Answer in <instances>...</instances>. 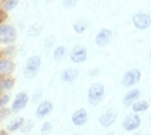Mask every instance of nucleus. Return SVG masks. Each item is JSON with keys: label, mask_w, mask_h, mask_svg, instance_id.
<instances>
[{"label": "nucleus", "mask_w": 151, "mask_h": 135, "mask_svg": "<svg viewBox=\"0 0 151 135\" xmlns=\"http://www.w3.org/2000/svg\"><path fill=\"white\" fill-rule=\"evenodd\" d=\"M105 98V86L101 82H94L89 86L88 90V102L92 106H97Z\"/></svg>", "instance_id": "1"}, {"label": "nucleus", "mask_w": 151, "mask_h": 135, "mask_svg": "<svg viewBox=\"0 0 151 135\" xmlns=\"http://www.w3.org/2000/svg\"><path fill=\"white\" fill-rule=\"evenodd\" d=\"M40 66H42V59H40L39 55H32L27 59L25 68H23V75L26 79H34L37 75V72L40 70Z\"/></svg>", "instance_id": "2"}, {"label": "nucleus", "mask_w": 151, "mask_h": 135, "mask_svg": "<svg viewBox=\"0 0 151 135\" xmlns=\"http://www.w3.org/2000/svg\"><path fill=\"white\" fill-rule=\"evenodd\" d=\"M17 39V31L12 25L8 23H3L0 25V43L9 45L13 44Z\"/></svg>", "instance_id": "3"}, {"label": "nucleus", "mask_w": 151, "mask_h": 135, "mask_svg": "<svg viewBox=\"0 0 151 135\" xmlns=\"http://www.w3.org/2000/svg\"><path fill=\"white\" fill-rule=\"evenodd\" d=\"M141 80V71L139 70H130L125 72L122 77V85L125 88H130V86L136 85L137 82Z\"/></svg>", "instance_id": "4"}, {"label": "nucleus", "mask_w": 151, "mask_h": 135, "mask_svg": "<svg viewBox=\"0 0 151 135\" xmlns=\"http://www.w3.org/2000/svg\"><path fill=\"white\" fill-rule=\"evenodd\" d=\"M27 103H29V94H27L26 91H19L18 94L16 95L14 100H13L11 111L14 113L19 112V111H22L27 106Z\"/></svg>", "instance_id": "5"}, {"label": "nucleus", "mask_w": 151, "mask_h": 135, "mask_svg": "<svg viewBox=\"0 0 151 135\" xmlns=\"http://www.w3.org/2000/svg\"><path fill=\"white\" fill-rule=\"evenodd\" d=\"M141 126V119L137 113H129L123 120V127L127 131H134Z\"/></svg>", "instance_id": "6"}, {"label": "nucleus", "mask_w": 151, "mask_h": 135, "mask_svg": "<svg viewBox=\"0 0 151 135\" xmlns=\"http://www.w3.org/2000/svg\"><path fill=\"white\" fill-rule=\"evenodd\" d=\"M133 25L139 30H146L151 25V16L147 13H137L133 16Z\"/></svg>", "instance_id": "7"}, {"label": "nucleus", "mask_w": 151, "mask_h": 135, "mask_svg": "<svg viewBox=\"0 0 151 135\" xmlns=\"http://www.w3.org/2000/svg\"><path fill=\"white\" fill-rule=\"evenodd\" d=\"M16 68L14 62L9 58H0V77L11 76Z\"/></svg>", "instance_id": "8"}, {"label": "nucleus", "mask_w": 151, "mask_h": 135, "mask_svg": "<svg viewBox=\"0 0 151 135\" xmlns=\"http://www.w3.org/2000/svg\"><path fill=\"white\" fill-rule=\"evenodd\" d=\"M116 112L114 109H106L104 113H102L101 116H99V125H101L102 127H109V126H111L112 124L116 121Z\"/></svg>", "instance_id": "9"}, {"label": "nucleus", "mask_w": 151, "mask_h": 135, "mask_svg": "<svg viewBox=\"0 0 151 135\" xmlns=\"http://www.w3.org/2000/svg\"><path fill=\"white\" fill-rule=\"evenodd\" d=\"M87 49H85L84 46H80V45H78V46H75L73 51H71V61L74 62V63H84L85 61H87Z\"/></svg>", "instance_id": "10"}, {"label": "nucleus", "mask_w": 151, "mask_h": 135, "mask_svg": "<svg viewBox=\"0 0 151 135\" xmlns=\"http://www.w3.org/2000/svg\"><path fill=\"white\" fill-rule=\"evenodd\" d=\"M52 109H53V104L50 100H42V102L39 103V106H37L35 115L37 119H43V117L49 115V113L52 112Z\"/></svg>", "instance_id": "11"}, {"label": "nucleus", "mask_w": 151, "mask_h": 135, "mask_svg": "<svg viewBox=\"0 0 151 135\" xmlns=\"http://www.w3.org/2000/svg\"><path fill=\"white\" fill-rule=\"evenodd\" d=\"M71 121H73V124L75 126H83L87 124L88 121V113L87 111H85L84 108H80L78 111H75L73 117H71Z\"/></svg>", "instance_id": "12"}, {"label": "nucleus", "mask_w": 151, "mask_h": 135, "mask_svg": "<svg viewBox=\"0 0 151 135\" xmlns=\"http://www.w3.org/2000/svg\"><path fill=\"white\" fill-rule=\"evenodd\" d=\"M111 36H112V34H111V31H110L109 29H102L97 34V36H96V44H97L98 46L104 48L110 43Z\"/></svg>", "instance_id": "13"}, {"label": "nucleus", "mask_w": 151, "mask_h": 135, "mask_svg": "<svg viewBox=\"0 0 151 135\" xmlns=\"http://www.w3.org/2000/svg\"><path fill=\"white\" fill-rule=\"evenodd\" d=\"M139 90L138 89H130L128 93L124 95V99H123V104H124L125 107H130L133 104L134 102H137V100L139 99Z\"/></svg>", "instance_id": "14"}, {"label": "nucleus", "mask_w": 151, "mask_h": 135, "mask_svg": "<svg viewBox=\"0 0 151 135\" xmlns=\"http://www.w3.org/2000/svg\"><path fill=\"white\" fill-rule=\"evenodd\" d=\"M16 80L11 76H5V77H0V94L1 93H6L9 90L14 88Z\"/></svg>", "instance_id": "15"}, {"label": "nucleus", "mask_w": 151, "mask_h": 135, "mask_svg": "<svg viewBox=\"0 0 151 135\" xmlns=\"http://www.w3.org/2000/svg\"><path fill=\"white\" fill-rule=\"evenodd\" d=\"M79 76V71L76 68H66L62 72V80L67 84H73V82L78 79Z\"/></svg>", "instance_id": "16"}, {"label": "nucleus", "mask_w": 151, "mask_h": 135, "mask_svg": "<svg viewBox=\"0 0 151 135\" xmlns=\"http://www.w3.org/2000/svg\"><path fill=\"white\" fill-rule=\"evenodd\" d=\"M23 124H25L23 117H16V119H13L12 121H9L8 122V125H6V130L11 131V133H14V131H17V130H21Z\"/></svg>", "instance_id": "17"}, {"label": "nucleus", "mask_w": 151, "mask_h": 135, "mask_svg": "<svg viewBox=\"0 0 151 135\" xmlns=\"http://www.w3.org/2000/svg\"><path fill=\"white\" fill-rule=\"evenodd\" d=\"M149 108V103L146 100H137L132 104V109H133V113H139V112H145Z\"/></svg>", "instance_id": "18"}, {"label": "nucleus", "mask_w": 151, "mask_h": 135, "mask_svg": "<svg viewBox=\"0 0 151 135\" xmlns=\"http://www.w3.org/2000/svg\"><path fill=\"white\" fill-rule=\"evenodd\" d=\"M87 27H88V21L85 18H80L74 23V30H75V32H78V34H83L84 31L87 30Z\"/></svg>", "instance_id": "19"}, {"label": "nucleus", "mask_w": 151, "mask_h": 135, "mask_svg": "<svg viewBox=\"0 0 151 135\" xmlns=\"http://www.w3.org/2000/svg\"><path fill=\"white\" fill-rule=\"evenodd\" d=\"M17 5H18V0H5V1L3 3L1 9L4 10V12H11Z\"/></svg>", "instance_id": "20"}, {"label": "nucleus", "mask_w": 151, "mask_h": 135, "mask_svg": "<svg viewBox=\"0 0 151 135\" xmlns=\"http://www.w3.org/2000/svg\"><path fill=\"white\" fill-rule=\"evenodd\" d=\"M65 54H66V48L65 46H58L54 49V53H53V58L56 61H61L62 58L65 57Z\"/></svg>", "instance_id": "21"}, {"label": "nucleus", "mask_w": 151, "mask_h": 135, "mask_svg": "<svg viewBox=\"0 0 151 135\" xmlns=\"http://www.w3.org/2000/svg\"><path fill=\"white\" fill-rule=\"evenodd\" d=\"M32 127H34V121H31V120H27V121H25L23 126L21 127L22 134H29L30 131L32 130Z\"/></svg>", "instance_id": "22"}, {"label": "nucleus", "mask_w": 151, "mask_h": 135, "mask_svg": "<svg viewBox=\"0 0 151 135\" xmlns=\"http://www.w3.org/2000/svg\"><path fill=\"white\" fill-rule=\"evenodd\" d=\"M9 100H11V96L6 93H1L0 94V108H4V107L8 106Z\"/></svg>", "instance_id": "23"}, {"label": "nucleus", "mask_w": 151, "mask_h": 135, "mask_svg": "<svg viewBox=\"0 0 151 135\" xmlns=\"http://www.w3.org/2000/svg\"><path fill=\"white\" fill-rule=\"evenodd\" d=\"M52 122H49V121H47V122H44L42 125V129H40V131H42V135H48L52 131Z\"/></svg>", "instance_id": "24"}, {"label": "nucleus", "mask_w": 151, "mask_h": 135, "mask_svg": "<svg viewBox=\"0 0 151 135\" xmlns=\"http://www.w3.org/2000/svg\"><path fill=\"white\" fill-rule=\"evenodd\" d=\"M40 31H42V26L40 25H34L29 29V35L30 36H37L40 34Z\"/></svg>", "instance_id": "25"}, {"label": "nucleus", "mask_w": 151, "mask_h": 135, "mask_svg": "<svg viewBox=\"0 0 151 135\" xmlns=\"http://www.w3.org/2000/svg\"><path fill=\"white\" fill-rule=\"evenodd\" d=\"M12 111L9 108H6V107H4V108H0V122L1 121H4L5 119H8L9 116H11Z\"/></svg>", "instance_id": "26"}, {"label": "nucleus", "mask_w": 151, "mask_h": 135, "mask_svg": "<svg viewBox=\"0 0 151 135\" xmlns=\"http://www.w3.org/2000/svg\"><path fill=\"white\" fill-rule=\"evenodd\" d=\"M76 3H78V0H63V5L66 8H74L76 5Z\"/></svg>", "instance_id": "27"}, {"label": "nucleus", "mask_w": 151, "mask_h": 135, "mask_svg": "<svg viewBox=\"0 0 151 135\" xmlns=\"http://www.w3.org/2000/svg\"><path fill=\"white\" fill-rule=\"evenodd\" d=\"M42 94H43V91H42V90H37V91L34 93V95H32V102H34V103L39 102L40 98H42Z\"/></svg>", "instance_id": "28"}, {"label": "nucleus", "mask_w": 151, "mask_h": 135, "mask_svg": "<svg viewBox=\"0 0 151 135\" xmlns=\"http://www.w3.org/2000/svg\"><path fill=\"white\" fill-rule=\"evenodd\" d=\"M4 18H5V12L3 9H0V23L4 21Z\"/></svg>", "instance_id": "29"}, {"label": "nucleus", "mask_w": 151, "mask_h": 135, "mask_svg": "<svg viewBox=\"0 0 151 135\" xmlns=\"http://www.w3.org/2000/svg\"><path fill=\"white\" fill-rule=\"evenodd\" d=\"M98 70H97V68H94V70L93 71H91V72H89V75H91V76H96V75H98Z\"/></svg>", "instance_id": "30"}, {"label": "nucleus", "mask_w": 151, "mask_h": 135, "mask_svg": "<svg viewBox=\"0 0 151 135\" xmlns=\"http://www.w3.org/2000/svg\"><path fill=\"white\" fill-rule=\"evenodd\" d=\"M0 135H9V133L5 130H0Z\"/></svg>", "instance_id": "31"}, {"label": "nucleus", "mask_w": 151, "mask_h": 135, "mask_svg": "<svg viewBox=\"0 0 151 135\" xmlns=\"http://www.w3.org/2000/svg\"><path fill=\"white\" fill-rule=\"evenodd\" d=\"M105 135H114V134H112V133H107V134H105Z\"/></svg>", "instance_id": "32"}, {"label": "nucleus", "mask_w": 151, "mask_h": 135, "mask_svg": "<svg viewBox=\"0 0 151 135\" xmlns=\"http://www.w3.org/2000/svg\"><path fill=\"white\" fill-rule=\"evenodd\" d=\"M5 1V0H0V4H3V3H4Z\"/></svg>", "instance_id": "33"}, {"label": "nucleus", "mask_w": 151, "mask_h": 135, "mask_svg": "<svg viewBox=\"0 0 151 135\" xmlns=\"http://www.w3.org/2000/svg\"><path fill=\"white\" fill-rule=\"evenodd\" d=\"M150 58H151V50H150Z\"/></svg>", "instance_id": "34"}]
</instances>
